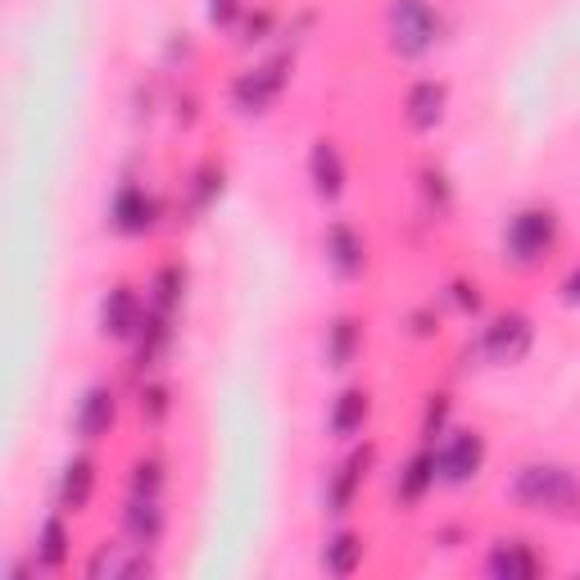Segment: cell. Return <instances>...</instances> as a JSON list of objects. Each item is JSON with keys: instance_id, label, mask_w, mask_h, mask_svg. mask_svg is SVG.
<instances>
[{"instance_id": "obj_6", "label": "cell", "mask_w": 580, "mask_h": 580, "mask_svg": "<svg viewBox=\"0 0 580 580\" xmlns=\"http://www.w3.org/2000/svg\"><path fill=\"white\" fill-rule=\"evenodd\" d=\"M526 345H531V322L517 318V313L499 318L490 331H485V354H490L495 363H517L526 354Z\"/></svg>"}, {"instance_id": "obj_4", "label": "cell", "mask_w": 580, "mask_h": 580, "mask_svg": "<svg viewBox=\"0 0 580 580\" xmlns=\"http://www.w3.org/2000/svg\"><path fill=\"white\" fill-rule=\"evenodd\" d=\"M481 458H485L481 431H453V436L436 449V476L449 481V485H463L467 476H476Z\"/></svg>"}, {"instance_id": "obj_15", "label": "cell", "mask_w": 580, "mask_h": 580, "mask_svg": "<svg viewBox=\"0 0 580 580\" xmlns=\"http://www.w3.org/2000/svg\"><path fill=\"white\" fill-rule=\"evenodd\" d=\"M114 227L118 232H145L150 227V200H145L141 187L118 191V200H114Z\"/></svg>"}, {"instance_id": "obj_21", "label": "cell", "mask_w": 580, "mask_h": 580, "mask_svg": "<svg viewBox=\"0 0 580 580\" xmlns=\"http://www.w3.org/2000/svg\"><path fill=\"white\" fill-rule=\"evenodd\" d=\"M37 563H42V567H59V563H64V522H55V517H50V522L42 526V548H37Z\"/></svg>"}, {"instance_id": "obj_22", "label": "cell", "mask_w": 580, "mask_h": 580, "mask_svg": "<svg viewBox=\"0 0 580 580\" xmlns=\"http://www.w3.org/2000/svg\"><path fill=\"white\" fill-rule=\"evenodd\" d=\"M445 413H449V404H445V400L426 409V426H422V431H426V440H436V431L445 426Z\"/></svg>"}, {"instance_id": "obj_23", "label": "cell", "mask_w": 580, "mask_h": 580, "mask_svg": "<svg viewBox=\"0 0 580 580\" xmlns=\"http://www.w3.org/2000/svg\"><path fill=\"white\" fill-rule=\"evenodd\" d=\"M240 10V0H213V19H232Z\"/></svg>"}, {"instance_id": "obj_12", "label": "cell", "mask_w": 580, "mask_h": 580, "mask_svg": "<svg viewBox=\"0 0 580 580\" xmlns=\"http://www.w3.org/2000/svg\"><path fill=\"white\" fill-rule=\"evenodd\" d=\"M445 114V86L440 82H417L409 91V123L413 128H436Z\"/></svg>"}, {"instance_id": "obj_18", "label": "cell", "mask_w": 580, "mask_h": 580, "mask_svg": "<svg viewBox=\"0 0 580 580\" xmlns=\"http://www.w3.org/2000/svg\"><path fill=\"white\" fill-rule=\"evenodd\" d=\"M354 350H358V327L350 318H341L327 331V363H331V368H350Z\"/></svg>"}, {"instance_id": "obj_20", "label": "cell", "mask_w": 580, "mask_h": 580, "mask_svg": "<svg viewBox=\"0 0 580 580\" xmlns=\"http://www.w3.org/2000/svg\"><path fill=\"white\" fill-rule=\"evenodd\" d=\"M440 476H436V453H422V458H413L409 463V476H404V495L409 499H417L426 485H436Z\"/></svg>"}, {"instance_id": "obj_9", "label": "cell", "mask_w": 580, "mask_h": 580, "mask_svg": "<svg viewBox=\"0 0 580 580\" xmlns=\"http://www.w3.org/2000/svg\"><path fill=\"white\" fill-rule=\"evenodd\" d=\"M363 422H368V390H345L331 409V436L350 440L363 431Z\"/></svg>"}, {"instance_id": "obj_24", "label": "cell", "mask_w": 580, "mask_h": 580, "mask_svg": "<svg viewBox=\"0 0 580 580\" xmlns=\"http://www.w3.org/2000/svg\"><path fill=\"white\" fill-rule=\"evenodd\" d=\"M567 299H580V268H576L571 277H567Z\"/></svg>"}, {"instance_id": "obj_1", "label": "cell", "mask_w": 580, "mask_h": 580, "mask_svg": "<svg viewBox=\"0 0 580 580\" xmlns=\"http://www.w3.org/2000/svg\"><path fill=\"white\" fill-rule=\"evenodd\" d=\"M512 504L548 517H580V476L558 463H531L512 481Z\"/></svg>"}, {"instance_id": "obj_3", "label": "cell", "mask_w": 580, "mask_h": 580, "mask_svg": "<svg viewBox=\"0 0 580 580\" xmlns=\"http://www.w3.org/2000/svg\"><path fill=\"white\" fill-rule=\"evenodd\" d=\"M554 236H558L554 209H526V213H517V218L508 223V250H512V259L535 263L548 246H554Z\"/></svg>"}, {"instance_id": "obj_10", "label": "cell", "mask_w": 580, "mask_h": 580, "mask_svg": "<svg viewBox=\"0 0 580 580\" xmlns=\"http://www.w3.org/2000/svg\"><path fill=\"white\" fill-rule=\"evenodd\" d=\"M141 327V304H137V291L118 286L109 299H105V335H132Z\"/></svg>"}, {"instance_id": "obj_11", "label": "cell", "mask_w": 580, "mask_h": 580, "mask_svg": "<svg viewBox=\"0 0 580 580\" xmlns=\"http://www.w3.org/2000/svg\"><path fill=\"white\" fill-rule=\"evenodd\" d=\"M128 531H132V540H137L141 548L159 540V531H164V512H159L155 495H132V504H128Z\"/></svg>"}, {"instance_id": "obj_2", "label": "cell", "mask_w": 580, "mask_h": 580, "mask_svg": "<svg viewBox=\"0 0 580 580\" xmlns=\"http://www.w3.org/2000/svg\"><path fill=\"white\" fill-rule=\"evenodd\" d=\"M440 19L431 14L426 0H394L390 5V46L400 55H426L436 46Z\"/></svg>"}, {"instance_id": "obj_7", "label": "cell", "mask_w": 580, "mask_h": 580, "mask_svg": "<svg viewBox=\"0 0 580 580\" xmlns=\"http://www.w3.org/2000/svg\"><path fill=\"white\" fill-rule=\"evenodd\" d=\"M73 426H78L82 440H100L109 426H114V390H109V386H91L86 400L78 404Z\"/></svg>"}, {"instance_id": "obj_14", "label": "cell", "mask_w": 580, "mask_h": 580, "mask_svg": "<svg viewBox=\"0 0 580 580\" xmlns=\"http://www.w3.org/2000/svg\"><path fill=\"white\" fill-rule=\"evenodd\" d=\"M540 563H535V554L522 544V540H504V544H495V554H490V563H485V571L490 576H531Z\"/></svg>"}, {"instance_id": "obj_8", "label": "cell", "mask_w": 580, "mask_h": 580, "mask_svg": "<svg viewBox=\"0 0 580 580\" xmlns=\"http://www.w3.org/2000/svg\"><path fill=\"white\" fill-rule=\"evenodd\" d=\"M309 168H313V187H318V196L335 200V196L345 191V164H341V150H335V141H318V145H313Z\"/></svg>"}, {"instance_id": "obj_19", "label": "cell", "mask_w": 580, "mask_h": 580, "mask_svg": "<svg viewBox=\"0 0 580 580\" xmlns=\"http://www.w3.org/2000/svg\"><path fill=\"white\" fill-rule=\"evenodd\" d=\"M358 558H363V544H358L354 535H335V540L322 548V567L335 571V576H350V571L358 567Z\"/></svg>"}, {"instance_id": "obj_5", "label": "cell", "mask_w": 580, "mask_h": 580, "mask_svg": "<svg viewBox=\"0 0 580 580\" xmlns=\"http://www.w3.org/2000/svg\"><path fill=\"white\" fill-rule=\"evenodd\" d=\"M322 246H327V259H331V268L341 272V277H358L363 263H368V250H363V236H358L350 223H331Z\"/></svg>"}, {"instance_id": "obj_17", "label": "cell", "mask_w": 580, "mask_h": 580, "mask_svg": "<svg viewBox=\"0 0 580 580\" xmlns=\"http://www.w3.org/2000/svg\"><path fill=\"white\" fill-rule=\"evenodd\" d=\"M363 458H350V463L335 472V481H331V490H327V508L331 512H350V504H354V495H358V485H363Z\"/></svg>"}, {"instance_id": "obj_13", "label": "cell", "mask_w": 580, "mask_h": 580, "mask_svg": "<svg viewBox=\"0 0 580 580\" xmlns=\"http://www.w3.org/2000/svg\"><path fill=\"white\" fill-rule=\"evenodd\" d=\"M277 91H282V78L272 73V69H259V73L236 82V100H240V109H246V114H263Z\"/></svg>"}, {"instance_id": "obj_16", "label": "cell", "mask_w": 580, "mask_h": 580, "mask_svg": "<svg viewBox=\"0 0 580 580\" xmlns=\"http://www.w3.org/2000/svg\"><path fill=\"white\" fill-rule=\"evenodd\" d=\"M91 490H96V463H91V458H73L64 472V504L78 512V508H86Z\"/></svg>"}]
</instances>
